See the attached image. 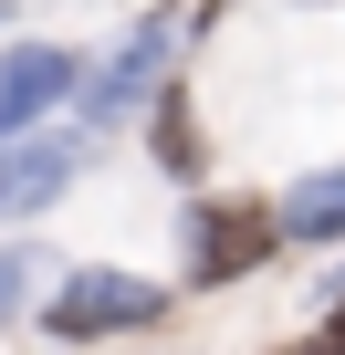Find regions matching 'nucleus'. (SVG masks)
Wrapping results in <instances>:
<instances>
[{
    "mask_svg": "<svg viewBox=\"0 0 345 355\" xmlns=\"http://www.w3.org/2000/svg\"><path fill=\"white\" fill-rule=\"evenodd\" d=\"M272 230H283V241H345V167L303 178V189L272 209Z\"/></svg>",
    "mask_w": 345,
    "mask_h": 355,
    "instance_id": "obj_6",
    "label": "nucleus"
},
{
    "mask_svg": "<svg viewBox=\"0 0 345 355\" xmlns=\"http://www.w3.org/2000/svg\"><path fill=\"white\" fill-rule=\"evenodd\" d=\"M272 251V209L262 199H199L189 209V282H241Z\"/></svg>",
    "mask_w": 345,
    "mask_h": 355,
    "instance_id": "obj_2",
    "label": "nucleus"
},
{
    "mask_svg": "<svg viewBox=\"0 0 345 355\" xmlns=\"http://www.w3.org/2000/svg\"><path fill=\"white\" fill-rule=\"evenodd\" d=\"M53 94H74V53H63V42H22V53H0V136H22Z\"/></svg>",
    "mask_w": 345,
    "mask_h": 355,
    "instance_id": "obj_5",
    "label": "nucleus"
},
{
    "mask_svg": "<svg viewBox=\"0 0 345 355\" xmlns=\"http://www.w3.org/2000/svg\"><path fill=\"white\" fill-rule=\"evenodd\" d=\"M167 313V293L157 282H136V272H74L63 293H53V334H126V324H157Z\"/></svg>",
    "mask_w": 345,
    "mask_h": 355,
    "instance_id": "obj_3",
    "label": "nucleus"
},
{
    "mask_svg": "<svg viewBox=\"0 0 345 355\" xmlns=\"http://www.w3.org/2000/svg\"><path fill=\"white\" fill-rule=\"evenodd\" d=\"M74 167H84V136H11L0 146V220H32L74 189Z\"/></svg>",
    "mask_w": 345,
    "mask_h": 355,
    "instance_id": "obj_4",
    "label": "nucleus"
},
{
    "mask_svg": "<svg viewBox=\"0 0 345 355\" xmlns=\"http://www.w3.org/2000/svg\"><path fill=\"white\" fill-rule=\"evenodd\" d=\"M32 261H42V251H0V324L32 303Z\"/></svg>",
    "mask_w": 345,
    "mask_h": 355,
    "instance_id": "obj_7",
    "label": "nucleus"
},
{
    "mask_svg": "<svg viewBox=\"0 0 345 355\" xmlns=\"http://www.w3.org/2000/svg\"><path fill=\"white\" fill-rule=\"evenodd\" d=\"M167 63H178V21H136V32H126L94 73H84V115H94V125L136 115V105L157 94V73H167Z\"/></svg>",
    "mask_w": 345,
    "mask_h": 355,
    "instance_id": "obj_1",
    "label": "nucleus"
}]
</instances>
